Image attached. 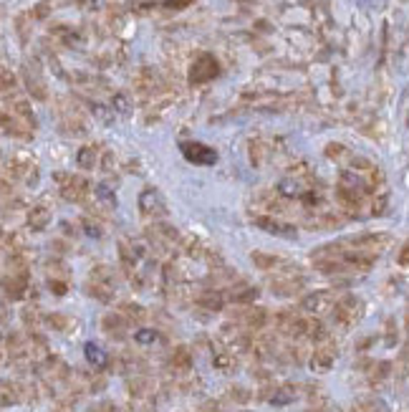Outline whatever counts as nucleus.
Here are the masks:
<instances>
[{"label": "nucleus", "mask_w": 409, "mask_h": 412, "mask_svg": "<svg viewBox=\"0 0 409 412\" xmlns=\"http://www.w3.org/2000/svg\"><path fill=\"white\" fill-rule=\"evenodd\" d=\"M116 271L112 266H96L91 268L89 274V281H86V293L91 298H96L101 304H112L114 298H116Z\"/></svg>", "instance_id": "obj_1"}, {"label": "nucleus", "mask_w": 409, "mask_h": 412, "mask_svg": "<svg viewBox=\"0 0 409 412\" xmlns=\"http://www.w3.org/2000/svg\"><path fill=\"white\" fill-rule=\"evenodd\" d=\"M339 243L344 245V251L366 253V256H374V258H379V256H381V253L389 248V243H392V236H389V233H361V236L341 238Z\"/></svg>", "instance_id": "obj_2"}, {"label": "nucleus", "mask_w": 409, "mask_h": 412, "mask_svg": "<svg viewBox=\"0 0 409 412\" xmlns=\"http://www.w3.org/2000/svg\"><path fill=\"white\" fill-rule=\"evenodd\" d=\"M364 316V301L359 296H341L331 309V321L339 329H351L356 327Z\"/></svg>", "instance_id": "obj_3"}, {"label": "nucleus", "mask_w": 409, "mask_h": 412, "mask_svg": "<svg viewBox=\"0 0 409 412\" xmlns=\"http://www.w3.org/2000/svg\"><path fill=\"white\" fill-rule=\"evenodd\" d=\"M53 180L59 183L61 195H63V200H68V203H78V205H83V203H89L91 200L94 187H91L89 180H83V177H78V175H68V172H56Z\"/></svg>", "instance_id": "obj_4"}, {"label": "nucleus", "mask_w": 409, "mask_h": 412, "mask_svg": "<svg viewBox=\"0 0 409 412\" xmlns=\"http://www.w3.org/2000/svg\"><path fill=\"white\" fill-rule=\"evenodd\" d=\"M136 205H139V215L147 218V220H165L167 215H169V205H167L165 195L157 190V187H144L139 192V200H136Z\"/></svg>", "instance_id": "obj_5"}, {"label": "nucleus", "mask_w": 409, "mask_h": 412, "mask_svg": "<svg viewBox=\"0 0 409 412\" xmlns=\"http://www.w3.org/2000/svg\"><path fill=\"white\" fill-rule=\"evenodd\" d=\"M303 286H306V276L298 271V266L288 268V271H280V274L273 276L271 283H268V289L280 298L298 296L303 291Z\"/></svg>", "instance_id": "obj_6"}, {"label": "nucleus", "mask_w": 409, "mask_h": 412, "mask_svg": "<svg viewBox=\"0 0 409 412\" xmlns=\"http://www.w3.org/2000/svg\"><path fill=\"white\" fill-rule=\"evenodd\" d=\"M3 180L33 185L38 180V165L30 157H25V154H13V157L6 160V177Z\"/></svg>", "instance_id": "obj_7"}, {"label": "nucleus", "mask_w": 409, "mask_h": 412, "mask_svg": "<svg viewBox=\"0 0 409 412\" xmlns=\"http://www.w3.org/2000/svg\"><path fill=\"white\" fill-rule=\"evenodd\" d=\"M59 124L66 134H74V137L86 134V122H83L81 112H78V107H76L74 101L68 99L59 101Z\"/></svg>", "instance_id": "obj_8"}, {"label": "nucleus", "mask_w": 409, "mask_h": 412, "mask_svg": "<svg viewBox=\"0 0 409 412\" xmlns=\"http://www.w3.org/2000/svg\"><path fill=\"white\" fill-rule=\"evenodd\" d=\"M253 223H255V225H258L260 230H265V233H271V236L295 238V233H298V228H295V223L286 220V218H280V215L258 213V215H253Z\"/></svg>", "instance_id": "obj_9"}, {"label": "nucleus", "mask_w": 409, "mask_h": 412, "mask_svg": "<svg viewBox=\"0 0 409 412\" xmlns=\"http://www.w3.org/2000/svg\"><path fill=\"white\" fill-rule=\"evenodd\" d=\"M233 321H238L248 331H260L271 324V313L263 306H238V311H233Z\"/></svg>", "instance_id": "obj_10"}, {"label": "nucleus", "mask_w": 409, "mask_h": 412, "mask_svg": "<svg viewBox=\"0 0 409 412\" xmlns=\"http://www.w3.org/2000/svg\"><path fill=\"white\" fill-rule=\"evenodd\" d=\"M336 357H339V347H336V342H333V339H326V342L316 344V349L311 351L308 367L313 369V372L324 374L336 364Z\"/></svg>", "instance_id": "obj_11"}, {"label": "nucleus", "mask_w": 409, "mask_h": 412, "mask_svg": "<svg viewBox=\"0 0 409 412\" xmlns=\"http://www.w3.org/2000/svg\"><path fill=\"white\" fill-rule=\"evenodd\" d=\"M336 301H339V298L333 296V291H311V293H306V296L301 298V311L318 316V313H324V311H331Z\"/></svg>", "instance_id": "obj_12"}, {"label": "nucleus", "mask_w": 409, "mask_h": 412, "mask_svg": "<svg viewBox=\"0 0 409 412\" xmlns=\"http://www.w3.org/2000/svg\"><path fill=\"white\" fill-rule=\"evenodd\" d=\"M218 76V61L210 54H200L189 69V84H207L210 79Z\"/></svg>", "instance_id": "obj_13"}, {"label": "nucleus", "mask_w": 409, "mask_h": 412, "mask_svg": "<svg viewBox=\"0 0 409 412\" xmlns=\"http://www.w3.org/2000/svg\"><path fill=\"white\" fill-rule=\"evenodd\" d=\"M180 152L185 154V160L195 162V165H215L218 162V152L202 142H182Z\"/></svg>", "instance_id": "obj_14"}, {"label": "nucleus", "mask_w": 409, "mask_h": 412, "mask_svg": "<svg viewBox=\"0 0 409 412\" xmlns=\"http://www.w3.org/2000/svg\"><path fill=\"white\" fill-rule=\"evenodd\" d=\"M250 260H253V266H255V268H260V271H273V274H280V271L293 268V263H291L288 258H283L280 253L253 251V253H250Z\"/></svg>", "instance_id": "obj_15"}, {"label": "nucleus", "mask_w": 409, "mask_h": 412, "mask_svg": "<svg viewBox=\"0 0 409 412\" xmlns=\"http://www.w3.org/2000/svg\"><path fill=\"white\" fill-rule=\"evenodd\" d=\"M295 395H298V387H293L291 382H286V384H268V387L260 392V400H268V402L275 404V407H286V404L293 402Z\"/></svg>", "instance_id": "obj_16"}, {"label": "nucleus", "mask_w": 409, "mask_h": 412, "mask_svg": "<svg viewBox=\"0 0 409 412\" xmlns=\"http://www.w3.org/2000/svg\"><path fill=\"white\" fill-rule=\"evenodd\" d=\"M23 81H25V86H28V92L33 99H38V101L48 99V86H45V81L41 79V71H38L36 66H30V63L23 66Z\"/></svg>", "instance_id": "obj_17"}, {"label": "nucleus", "mask_w": 409, "mask_h": 412, "mask_svg": "<svg viewBox=\"0 0 409 412\" xmlns=\"http://www.w3.org/2000/svg\"><path fill=\"white\" fill-rule=\"evenodd\" d=\"M91 203H94V213H109L116 207V195L106 183L94 185V192H91Z\"/></svg>", "instance_id": "obj_18"}, {"label": "nucleus", "mask_w": 409, "mask_h": 412, "mask_svg": "<svg viewBox=\"0 0 409 412\" xmlns=\"http://www.w3.org/2000/svg\"><path fill=\"white\" fill-rule=\"evenodd\" d=\"M33 130L36 127H30V124H25L23 119H18L15 114H10V112H3V132H6L8 137H15V139H30L33 137Z\"/></svg>", "instance_id": "obj_19"}, {"label": "nucleus", "mask_w": 409, "mask_h": 412, "mask_svg": "<svg viewBox=\"0 0 409 412\" xmlns=\"http://www.w3.org/2000/svg\"><path fill=\"white\" fill-rule=\"evenodd\" d=\"M101 329H104V334L109 339H124L129 334V321L127 316H121L119 311L114 313H106L104 319H101Z\"/></svg>", "instance_id": "obj_20"}, {"label": "nucleus", "mask_w": 409, "mask_h": 412, "mask_svg": "<svg viewBox=\"0 0 409 412\" xmlns=\"http://www.w3.org/2000/svg\"><path fill=\"white\" fill-rule=\"evenodd\" d=\"M275 192H278L280 198L293 200V198H303V195L308 192V187H306V183H303L298 175H288V177H283V180L278 183Z\"/></svg>", "instance_id": "obj_21"}, {"label": "nucleus", "mask_w": 409, "mask_h": 412, "mask_svg": "<svg viewBox=\"0 0 409 412\" xmlns=\"http://www.w3.org/2000/svg\"><path fill=\"white\" fill-rule=\"evenodd\" d=\"M167 367L177 374L189 372V369H192V351H189V347H185V344L174 347V349L169 351V357H167Z\"/></svg>", "instance_id": "obj_22"}, {"label": "nucleus", "mask_w": 409, "mask_h": 412, "mask_svg": "<svg viewBox=\"0 0 409 412\" xmlns=\"http://www.w3.org/2000/svg\"><path fill=\"white\" fill-rule=\"evenodd\" d=\"M43 271L48 278H59V281H68V276H71L68 263L63 258H59V256H48L43 260Z\"/></svg>", "instance_id": "obj_23"}, {"label": "nucleus", "mask_w": 409, "mask_h": 412, "mask_svg": "<svg viewBox=\"0 0 409 412\" xmlns=\"http://www.w3.org/2000/svg\"><path fill=\"white\" fill-rule=\"evenodd\" d=\"M25 223H28V228L33 230V233H41V230L51 223V210L45 205H33L28 210V218H25Z\"/></svg>", "instance_id": "obj_24"}, {"label": "nucleus", "mask_w": 409, "mask_h": 412, "mask_svg": "<svg viewBox=\"0 0 409 412\" xmlns=\"http://www.w3.org/2000/svg\"><path fill=\"white\" fill-rule=\"evenodd\" d=\"M212 367L220 369V372H233L235 367H238V359H235L233 349H222V347H218V349L212 351Z\"/></svg>", "instance_id": "obj_25"}, {"label": "nucleus", "mask_w": 409, "mask_h": 412, "mask_svg": "<svg viewBox=\"0 0 409 412\" xmlns=\"http://www.w3.org/2000/svg\"><path fill=\"white\" fill-rule=\"evenodd\" d=\"M119 313L121 316H127L129 324H142V321L147 319V309L134 304V301H124V304L119 306Z\"/></svg>", "instance_id": "obj_26"}, {"label": "nucleus", "mask_w": 409, "mask_h": 412, "mask_svg": "<svg viewBox=\"0 0 409 412\" xmlns=\"http://www.w3.org/2000/svg\"><path fill=\"white\" fill-rule=\"evenodd\" d=\"M83 354H86L89 364L94 367V369H104V367L109 364V354H106L101 347H96V344H86V347H83Z\"/></svg>", "instance_id": "obj_27"}, {"label": "nucleus", "mask_w": 409, "mask_h": 412, "mask_svg": "<svg viewBox=\"0 0 409 412\" xmlns=\"http://www.w3.org/2000/svg\"><path fill=\"white\" fill-rule=\"evenodd\" d=\"M76 162H78V167H81V169H94L98 165V147H94V145L81 147V150H78V157H76Z\"/></svg>", "instance_id": "obj_28"}, {"label": "nucleus", "mask_w": 409, "mask_h": 412, "mask_svg": "<svg viewBox=\"0 0 409 412\" xmlns=\"http://www.w3.org/2000/svg\"><path fill=\"white\" fill-rule=\"evenodd\" d=\"M43 324L48 329H53V331H68V329H71V324H74V321H71V316H66V313H45L43 316Z\"/></svg>", "instance_id": "obj_29"}, {"label": "nucleus", "mask_w": 409, "mask_h": 412, "mask_svg": "<svg viewBox=\"0 0 409 412\" xmlns=\"http://www.w3.org/2000/svg\"><path fill=\"white\" fill-rule=\"evenodd\" d=\"M392 372V364L389 362H374L369 369V382L371 384H379V382H384Z\"/></svg>", "instance_id": "obj_30"}, {"label": "nucleus", "mask_w": 409, "mask_h": 412, "mask_svg": "<svg viewBox=\"0 0 409 412\" xmlns=\"http://www.w3.org/2000/svg\"><path fill=\"white\" fill-rule=\"evenodd\" d=\"M268 152H271V150H268L265 142H260V139H258V142H250V160H253V165H263V162L268 160Z\"/></svg>", "instance_id": "obj_31"}, {"label": "nucleus", "mask_w": 409, "mask_h": 412, "mask_svg": "<svg viewBox=\"0 0 409 412\" xmlns=\"http://www.w3.org/2000/svg\"><path fill=\"white\" fill-rule=\"evenodd\" d=\"M3 245H6L8 253H18V251H23V248H25L23 238L18 236V233H6V236H3Z\"/></svg>", "instance_id": "obj_32"}, {"label": "nucleus", "mask_w": 409, "mask_h": 412, "mask_svg": "<svg viewBox=\"0 0 409 412\" xmlns=\"http://www.w3.org/2000/svg\"><path fill=\"white\" fill-rule=\"evenodd\" d=\"M227 400H230V402H238V404H245L250 400V389L235 384V387L227 389Z\"/></svg>", "instance_id": "obj_33"}, {"label": "nucleus", "mask_w": 409, "mask_h": 412, "mask_svg": "<svg viewBox=\"0 0 409 412\" xmlns=\"http://www.w3.org/2000/svg\"><path fill=\"white\" fill-rule=\"evenodd\" d=\"M23 321H25V327H38V324L43 321V316L38 313L36 306H25V309H23Z\"/></svg>", "instance_id": "obj_34"}, {"label": "nucleus", "mask_w": 409, "mask_h": 412, "mask_svg": "<svg viewBox=\"0 0 409 412\" xmlns=\"http://www.w3.org/2000/svg\"><path fill=\"white\" fill-rule=\"evenodd\" d=\"M81 228L86 230V236H91V238H101V225H98V223L91 220V215H83V218H81Z\"/></svg>", "instance_id": "obj_35"}, {"label": "nucleus", "mask_w": 409, "mask_h": 412, "mask_svg": "<svg viewBox=\"0 0 409 412\" xmlns=\"http://www.w3.org/2000/svg\"><path fill=\"white\" fill-rule=\"evenodd\" d=\"M134 339L139 344H154L159 339V334L154 331V329H139V331L134 334Z\"/></svg>", "instance_id": "obj_36"}, {"label": "nucleus", "mask_w": 409, "mask_h": 412, "mask_svg": "<svg viewBox=\"0 0 409 412\" xmlns=\"http://www.w3.org/2000/svg\"><path fill=\"white\" fill-rule=\"evenodd\" d=\"M3 94L6 96L15 94V76L10 74V69H3Z\"/></svg>", "instance_id": "obj_37"}, {"label": "nucleus", "mask_w": 409, "mask_h": 412, "mask_svg": "<svg viewBox=\"0 0 409 412\" xmlns=\"http://www.w3.org/2000/svg\"><path fill=\"white\" fill-rule=\"evenodd\" d=\"M344 154H346V147L344 145H328L326 147V157H328V160H344Z\"/></svg>", "instance_id": "obj_38"}, {"label": "nucleus", "mask_w": 409, "mask_h": 412, "mask_svg": "<svg viewBox=\"0 0 409 412\" xmlns=\"http://www.w3.org/2000/svg\"><path fill=\"white\" fill-rule=\"evenodd\" d=\"M48 289H51V293H56V296H63L68 291V281H59V278H48Z\"/></svg>", "instance_id": "obj_39"}, {"label": "nucleus", "mask_w": 409, "mask_h": 412, "mask_svg": "<svg viewBox=\"0 0 409 412\" xmlns=\"http://www.w3.org/2000/svg\"><path fill=\"white\" fill-rule=\"evenodd\" d=\"M112 107L116 109V112H121V114H127L129 112V99L124 96V94H116L112 99Z\"/></svg>", "instance_id": "obj_40"}, {"label": "nucleus", "mask_w": 409, "mask_h": 412, "mask_svg": "<svg viewBox=\"0 0 409 412\" xmlns=\"http://www.w3.org/2000/svg\"><path fill=\"white\" fill-rule=\"evenodd\" d=\"M397 263L399 266H409V240H404V245L399 248V256H397Z\"/></svg>", "instance_id": "obj_41"}, {"label": "nucleus", "mask_w": 409, "mask_h": 412, "mask_svg": "<svg viewBox=\"0 0 409 412\" xmlns=\"http://www.w3.org/2000/svg\"><path fill=\"white\" fill-rule=\"evenodd\" d=\"M386 344H389V347L397 344V334H394V321L392 319L386 321Z\"/></svg>", "instance_id": "obj_42"}, {"label": "nucleus", "mask_w": 409, "mask_h": 412, "mask_svg": "<svg viewBox=\"0 0 409 412\" xmlns=\"http://www.w3.org/2000/svg\"><path fill=\"white\" fill-rule=\"evenodd\" d=\"M96 412H119V410H116L112 402H101V404H96Z\"/></svg>", "instance_id": "obj_43"}, {"label": "nucleus", "mask_w": 409, "mask_h": 412, "mask_svg": "<svg viewBox=\"0 0 409 412\" xmlns=\"http://www.w3.org/2000/svg\"><path fill=\"white\" fill-rule=\"evenodd\" d=\"M404 321H407V329H409V306H407V319H404Z\"/></svg>", "instance_id": "obj_44"}, {"label": "nucleus", "mask_w": 409, "mask_h": 412, "mask_svg": "<svg viewBox=\"0 0 409 412\" xmlns=\"http://www.w3.org/2000/svg\"><path fill=\"white\" fill-rule=\"evenodd\" d=\"M89 412H96V407H94V410H89Z\"/></svg>", "instance_id": "obj_45"}, {"label": "nucleus", "mask_w": 409, "mask_h": 412, "mask_svg": "<svg viewBox=\"0 0 409 412\" xmlns=\"http://www.w3.org/2000/svg\"><path fill=\"white\" fill-rule=\"evenodd\" d=\"M242 412H250V410H242Z\"/></svg>", "instance_id": "obj_46"}]
</instances>
